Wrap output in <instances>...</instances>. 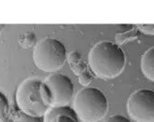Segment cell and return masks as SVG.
<instances>
[{"label": "cell", "instance_id": "1", "mask_svg": "<svg viewBox=\"0 0 154 122\" xmlns=\"http://www.w3.org/2000/svg\"><path fill=\"white\" fill-rule=\"evenodd\" d=\"M89 64L97 77L113 78L123 71L126 58L120 46L110 41H101L89 53Z\"/></svg>", "mask_w": 154, "mask_h": 122}, {"label": "cell", "instance_id": "2", "mask_svg": "<svg viewBox=\"0 0 154 122\" xmlns=\"http://www.w3.org/2000/svg\"><path fill=\"white\" fill-rule=\"evenodd\" d=\"M73 109L83 122H97L106 116L108 102L102 90L97 88L85 87L76 94Z\"/></svg>", "mask_w": 154, "mask_h": 122}, {"label": "cell", "instance_id": "3", "mask_svg": "<svg viewBox=\"0 0 154 122\" xmlns=\"http://www.w3.org/2000/svg\"><path fill=\"white\" fill-rule=\"evenodd\" d=\"M42 82L38 78L23 81L16 90V104L23 113L34 117H44L50 109L43 96Z\"/></svg>", "mask_w": 154, "mask_h": 122}, {"label": "cell", "instance_id": "4", "mask_svg": "<svg viewBox=\"0 0 154 122\" xmlns=\"http://www.w3.org/2000/svg\"><path fill=\"white\" fill-rule=\"evenodd\" d=\"M33 60L37 67L43 72H56L66 61L65 45L58 39L46 37L35 45Z\"/></svg>", "mask_w": 154, "mask_h": 122}, {"label": "cell", "instance_id": "5", "mask_svg": "<svg viewBox=\"0 0 154 122\" xmlns=\"http://www.w3.org/2000/svg\"><path fill=\"white\" fill-rule=\"evenodd\" d=\"M42 91L50 108L67 106L74 95V85L68 77L55 73L42 82Z\"/></svg>", "mask_w": 154, "mask_h": 122}, {"label": "cell", "instance_id": "6", "mask_svg": "<svg viewBox=\"0 0 154 122\" xmlns=\"http://www.w3.org/2000/svg\"><path fill=\"white\" fill-rule=\"evenodd\" d=\"M129 116L137 122H154V90L140 89L127 102Z\"/></svg>", "mask_w": 154, "mask_h": 122}, {"label": "cell", "instance_id": "7", "mask_svg": "<svg viewBox=\"0 0 154 122\" xmlns=\"http://www.w3.org/2000/svg\"><path fill=\"white\" fill-rule=\"evenodd\" d=\"M43 122H80L76 112L69 106L51 107L43 117Z\"/></svg>", "mask_w": 154, "mask_h": 122}, {"label": "cell", "instance_id": "8", "mask_svg": "<svg viewBox=\"0 0 154 122\" xmlns=\"http://www.w3.org/2000/svg\"><path fill=\"white\" fill-rule=\"evenodd\" d=\"M141 69L145 76L154 81V47L148 50L142 56Z\"/></svg>", "mask_w": 154, "mask_h": 122}, {"label": "cell", "instance_id": "9", "mask_svg": "<svg viewBox=\"0 0 154 122\" xmlns=\"http://www.w3.org/2000/svg\"><path fill=\"white\" fill-rule=\"evenodd\" d=\"M10 113V105L4 93L0 90V122H7Z\"/></svg>", "mask_w": 154, "mask_h": 122}, {"label": "cell", "instance_id": "10", "mask_svg": "<svg viewBox=\"0 0 154 122\" xmlns=\"http://www.w3.org/2000/svg\"><path fill=\"white\" fill-rule=\"evenodd\" d=\"M10 122H43V119L38 117L27 115L19 110V112L14 114Z\"/></svg>", "mask_w": 154, "mask_h": 122}, {"label": "cell", "instance_id": "11", "mask_svg": "<svg viewBox=\"0 0 154 122\" xmlns=\"http://www.w3.org/2000/svg\"><path fill=\"white\" fill-rule=\"evenodd\" d=\"M35 42V35L34 34H24L20 38V44L23 47L28 48Z\"/></svg>", "mask_w": 154, "mask_h": 122}, {"label": "cell", "instance_id": "12", "mask_svg": "<svg viewBox=\"0 0 154 122\" xmlns=\"http://www.w3.org/2000/svg\"><path fill=\"white\" fill-rule=\"evenodd\" d=\"M103 122H132L128 117L122 115H112L105 119Z\"/></svg>", "mask_w": 154, "mask_h": 122}, {"label": "cell", "instance_id": "13", "mask_svg": "<svg viewBox=\"0 0 154 122\" xmlns=\"http://www.w3.org/2000/svg\"><path fill=\"white\" fill-rule=\"evenodd\" d=\"M3 28H4V25H1V24H0V32H1V30L3 29Z\"/></svg>", "mask_w": 154, "mask_h": 122}]
</instances>
